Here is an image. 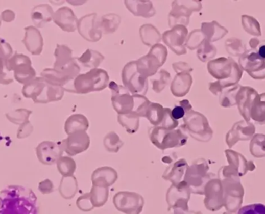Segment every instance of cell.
I'll return each instance as SVG.
<instances>
[{
    "label": "cell",
    "mask_w": 265,
    "mask_h": 214,
    "mask_svg": "<svg viewBox=\"0 0 265 214\" xmlns=\"http://www.w3.org/2000/svg\"><path fill=\"white\" fill-rule=\"evenodd\" d=\"M89 194L94 207H101L104 206L109 198V188L92 185Z\"/></svg>",
    "instance_id": "24"
},
{
    "label": "cell",
    "mask_w": 265,
    "mask_h": 214,
    "mask_svg": "<svg viewBox=\"0 0 265 214\" xmlns=\"http://www.w3.org/2000/svg\"><path fill=\"white\" fill-rule=\"evenodd\" d=\"M109 77L103 69L95 68L85 74H79L74 81L75 93L88 94L100 91L109 86Z\"/></svg>",
    "instance_id": "3"
},
{
    "label": "cell",
    "mask_w": 265,
    "mask_h": 214,
    "mask_svg": "<svg viewBox=\"0 0 265 214\" xmlns=\"http://www.w3.org/2000/svg\"><path fill=\"white\" fill-rule=\"evenodd\" d=\"M240 213H265V207L262 205H254L244 208L239 211Z\"/></svg>",
    "instance_id": "32"
},
{
    "label": "cell",
    "mask_w": 265,
    "mask_h": 214,
    "mask_svg": "<svg viewBox=\"0 0 265 214\" xmlns=\"http://www.w3.org/2000/svg\"><path fill=\"white\" fill-rule=\"evenodd\" d=\"M258 54L260 57L265 59V46H260L258 50Z\"/></svg>",
    "instance_id": "36"
},
{
    "label": "cell",
    "mask_w": 265,
    "mask_h": 214,
    "mask_svg": "<svg viewBox=\"0 0 265 214\" xmlns=\"http://www.w3.org/2000/svg\"><path fill=\"white\" fill-rule=\"evenodd\" d=\"M124 86L132 94L146 95L148 90V79L139 74L137 68V61H130L124 66L122 71Z\"/></svg>",
    "instance_id": "7"
},
{
    "label": "cell",
    "mask_w": 265,
    "mask_h": 214,
    "mask_svg": "<svg viewBox=\"0 0 265 214\" xmlns=\"http://www.w3.org/2000/svg\"><path fill=\"white\" fill-rule=\"evenodd\" d=\"M113 204L124 213H140L144 206V200L137 193L121 191L113 197Z\"/></svg>",
    "instance_id": "8"
},
{
    "label": "cell",
    "mask_w": 265,
    "mask_h": 214,
    "mask_svg": "<svg viewBox=\"0 0 265 214\" xmlns=\"http://www.w3.org/2000/svg\"><path fill=\"white\" fill-rule=\"evenodd\" d=\"M170 80V73L166 70H160L155 74V77L151 79L153 90L156 93H161L168 85Z\"/></svg>",
    "instance_id": "27"
},
{
    "label": "cell",
    "mask_w": 265,
    "mask_h": 214,
    "mask_svg": "<svg viewBox=\"0 0 265 214\" xmlns=\"http://www.w3.org/2000/svg\"><path fill=\"white\" fill-rule=\"evenodd\" d=\"M118 174L114 169L109 166H103L97 169L92 175V185L98 186H111L117 180Z\"/></svg>",
    "instance_id": "13"
},
{
    "label": "cell",
    "mask_w": 265,
    "mask_h": 214,
    "mask_svg": "<svg viewBox=\"0 0 265 214\" xmlns=\"http://www.w3.org/2000/svg\"><path fill=\"white\" fill-rule=\"evenodd\" d=\"M67 179H63V183H64V192H62V195L65 198H73L76 195V192L78 191V182L76 178L73 176H67Z\"/></svg>",
    "instance_id": "29"
},
{
    "label": "cell",
    "mask_w": 265,
    "mask_h": 214,
    "mask_svg": "<svg viewBox=\"0 0 265 214\" xmlns=\"http://www.w3.org/2000/svg\"><path fill=\"white\" fill-rule=\"evenodd\" d=\"M179 126V121L175 120L172 117V110L168 108H164V115L161 126L167 129H175Z\"/></svg>",
    "instance_id": "30"
},
{
    "label": "cell",
    "mask_w": 265,
    "mask_h": 214,
    "mask_svg": "<svg viewBox=\"0 0 265 214\" xmlns=\"http://www.w3.org/2000/svg\"><path fill=\"white\" fill-rule=\"evenodd\" d=\"M192 83L189 73H179L175 76L171 85V91L174 96L181 98L188 94Z\"/></svg>",
    "instance_id": "15"
},
{
    "label": "cell",
    "mask_w": 265,
    "mask_h": 214,
    "mask_svg": "<svg viewBox=\"0 0 265 214\" xmlns=\"http://www.w3.org/2000/svg\"><path fill=\"white\" fill-rule=\"evenodd\" d=\"M149 138L152 144L161 150L182 147L188 141V136L180 128L167 129L159 126L150 128Z\"/></svg>",
    "instance_id": "2"
},
{
    "label": "cell",
    "mask_w": 265,
    "mask_h": 214,
    "mask_svg": "<svg viewBox=\"0 0 265 214\" xmlns=\"http://www.w3.org/2000/svg\"><path fill=\"white\" fill-rule=\"evenodd\" d=\"M164 115V108L158 103H151L147 108L143 117L154 126H161Z\"/></svg>",
    "instance_id": "21"
},
{
    "label": "cell",
    "mask_w": 265,
    "mask_h": 214,
    "mask_svg": "<svg viewBox=\"0 0 265 214\" xmlns=\"http://www.w3.org/2000/svg\"><path fill=\"white\" fill-rule=\"evenodd\" d=\"M172 67H173L174 70H175L177 74L183 72L188 73L191 70V68L189 67V65H188L187 63L182 62V61L174 63Z\"/></svg>",
    "instance_id": "33"
},
{
    "label": "cell",
    "mask_w": 265,
    "mask_h": 214,
    "mask_svg": "<svg viewBox=\"0 0 265 214\" xmlns=\"http://www.w3.org/2000/svg\"><path fill=\"white\" fill-rule=\"evenodd\" d=\"M140 36L142 42L146 46H153L158 44L162 40V36L155 26L151 24H144L140 28Z\"/></svg>",
    "instance_id": "19"
},
{
    "label": "cell",
    "mask_w": 265,
    "mask_h": 214,
    "mask_svg": "<svg viewBox=\"0 0 265 214\" xmlns=\"http://www.w3.org/2000/svg\"><path fill=\"white\" fill-rule=\"evenodd\" d=\"M3 209L0 213H34L36 199L31 190L23 187L12 186L1 193Z\"/></svg>",
    "instance_id": "1"
},
{
    "label": "cell",
    "mask_w": 265,
    "mask_h": 214,
    "mask_svg": "<svg viewBox=\"0 0 265 214\" xmlns=\"http://www.w3.org/2000/svg\"><path fill=\"white\" fill-rule=\"evenodd\" d=\"M58 169L64 176H73L76 170V163L73 158L70 157H64L58 163Z\"/></svg>",
    "instance_id": "28"
},
{
    "label": "cell",
    "mask_w": 265,
    "mask_h": 214,
    "mask_svg": "<svg viewBox=\"0 0 265 214\" xmlns=\"http://www.w3.org/2000/svg\"><path fill=\"white\" fill-rule=\"evenodd\" d=\"M192 1H173L172 10L169 13L168 25L170 28L177 25L186 26L189 23V17L194 8Z\"/></svg>",
    "instance_id": "11"
},
{
    "label": "cell",
    "mask_w": 265,
    "mask_h": 214,
    "mask_svg": "<svg viewBox=\"0 0 265 214\" xmlns=\"http://www.w3.org/2000/svg\"><path fill=\"white\" fill-rule=\"evenodd\" d=\"M57 63L56 66L60 70L65 68V67L73 64L76 60L73 59V51L68 48V46H59L57 50Z\"/></svg>",
    "instance_id": "25"
},
{
    "label": "cell",
    "mask_w": 265,
    "mask_h": 214,
    "mask_svg": "<svg viewBox=\"0 0 265 214\" xmlns=\"http://www.w3.org/2000/svg\"><path fill=\"white\" fill-rule=\"evenodd\" d=\"M167 50L161 43L151 46L148 55L142 57L137 61V68L139 74L148 79L158 73V70L166 62Z\"/></svg>",
    "instance_id": "4"
},
{
    "label": "cell",
    "mask_w": 265,
    "mask_h": 214,
    "mask_svg": "<svg viewBox=\"0 0 265 214\" xmlns=\"http://www.w3.org/2000/svg\"><path fill=\"white\" fill-rule=\"evenodd\" d=\"M76 204H77L78 207L84 212H88V211L92 210L95 208L92 204V200H91L89 193H87V194L79 197L77 202H76Z\"/></svg>",
    "instance_id": "31"
},
{
    "label": "cell",
    "mask_w": 265,
    "mask_h": 214,
    "mask_svg": "<svg viewBox=\"0 0 265 214\" xmlns=\"http://www.w3.org/2000/svg\"><path fill=\"white\" fill-rule=\"evenodd\" d=\"M188 166L185 158L171 163L163 174V179L170 181L172 184L178 183L184 179Z\"/></svg>",
    "instance_id": "14"
},
{
    "label": "cell",
    "mask_w": 265,
    "mask_h": 214,
    "mask_svg": "<svg viewBox=\"0 0 265 214\" xmlns=\"http://www.w3.org/2000/svg\"><path fill=\"white\" fill-rule=\"evenodd\" d=\"M189 198L190 189L185 181L172 184L167 193L168 211L172 210L174 213H185L188 212Z\"/></svg>",
    "instance_id": "6"
},
{
    "label": "cell",
    "mask_w": 265,
    "mask_h": 214,
    "mask_svg": "<svg viewBox=\"0 0 265 214\" xmlns=\"http://www.w3.org/2000/svg\"><path fill=\"white\" fill-rule=\"evenodd\" d=\"M121 22L119 15L109 13L99 18V24L103 34H110L116 32Z\"/></svg>",
    "instance_id": "20"
},
{
    "label": "cell",
    "mask_w": 265,
    "mask_h": 214,
    "mask_svg": "<svg viewBox=\"0 0 265 214\" xmlns=\"http://www.w3.org/2000/svg\"><path fill=\"white\" fill-rule=\"evenodd\" d=\"M97 13L85 15L78 22V31L84 39L89 42H97L103 37Z\"/></svg>",
    "instance_id": "10"
},
{
    "label": "cell",
    "mask_w": 265,
    "mask_h": 214,
    "mask_svg": "<svg viewBox=\"0 0 265 214\" xmlns=\"http://www.w3.org/2000/svg\"><path fill=\"white\" fill-rule=\"evenodd\" d=\"M103 143H104L106 150L109 152H113V153L119 152V149L124 146V142L114 131L108 133L105 136Z\"/></svg>",
    "instance_id": "26"
},
{
    "label": "cell",
    "mask_w": 265,
    "mask_h": 214,
    "mask_svg": "<svg viewBox=\"0 0 265 214\" xmlns=\"http://www.w3.org/2000/svg\"><path fill=\"white\" fill-rule=\"evenodd\" d=\"M129 11L136 16L151 18L156 13L154 5L151 1H124Z\"/></svg>",
    "instance_id": "16"
},
{
    "label": "cell",
    "mask_w": 265,
    "mask_h": 214,
    "mask_svg": "<svg viewBox=\"0 0 265 214\" xmlns=\"http://www.w3.org/2000/svg\"><path fill=\"white\" fill-rule=\"evenodd\" d=\"M188 37V30L183 25H177L163 34L162 40L169 48L177 55L187 53L185 40Z\"/></svg>",
    "instance_id": "9"
},
{
    "label": "cell",
    "mask_w": 265,
    "mask_h": 214,
    "mask_svg": "<svg viewBox=\"0 0 265 214\" xmlns=\"http://www.w3.org/2000/svg\"><path fill=\"white\" fill-rule=\"evenodd\" d=\"M55 21L64 31L74 32L78 29V20L75 13L68 7L61 9L57 12Z\"/></svg>",
    "instance_id": "17"
},
{
    "label": "cell",
    "mask_w": 265,
    "mask_h": 214,
    "mask_svg": "<svg viewBox=\"0 0 265 214\" xmlns=\"http://www.w3.org/2000/svg\"><path fill=\"white\" fill-rule=\"evenodd\" d=\"M109 88L112 92V104L118 115H125L135 112L137 104V94H132L124 86L116 82H109Z\"/></svg>",
    "instance_id": "5"
},
{
    "label": "cell",
    "mask_w": 265,
    "mask_h": 214,
    "mask_svg": "<svg viewBox=\"0 0 265 214\" xmlns=\"http://www.w3.org/2000/svg\"><path fill=\"white\" fill-rule=\"evenodd\" d=\"M89 146L90 137L85 131L71 133L64 143L66 152L71 156L85 152Z\"/></svg>",
    "instance_id": "12"
},
{
    "label": "cell",
    "mask_w": 265,
    "mask_h": 214,
    "mask_svg": "<svg viewBox=\"0 0 265 214\" xmlns=\"http://www.w3.org/2000/svg\"><path fill=\"white\" fill-rule=\"evenodd\" d=\"M89 128L88 118L82 114H75L68 118L65 123V131L70 135L76 131H85Z\"/></svg>",
    "instance_id": "18"
},
{
    "label": "cell",
    "mask_w": 265,
    "mask_h": 214,
    "mask_svg": "<svg viewBox=\"0 0 265 214\" xmlns=\"http://www.w3.org/2000/svg\"><path fill=\"white\" fill-rule=\"evenodd\" d=\"M140 117L135 112H130L125 115H118V122L130 134H134L140 127Z\"/></svg>",
    "instance_id": "23"
},
{
    "label": "cell",
    "mask_w": 265,
    "mask_h": 214,
    "mask_svg": "<svg viewBox=\"0 0 265 214\" xmlns=\"http://www.w3.org/2000/svg\"><path fill=\"white\" fill-rule=\"evenodd\" d=\"M186 112L182 106H175L172 110V115L175 120H179L185 117Z\"/></svg>",
    "instance_id": "34"
},
{
    "label": "cell",
    "mask_w": 265,
    "mask_h": 214,
    "mask_svg": "<svg viewBox=\"0 0 265 214\" xmlns=\"http://www.w3.org/2000/svg\"><path fill=\"white\" fill-rule=\"evenodd\" d=\"M180 106H182V107L185 109L186 113L191 110V104H190L189 101H188V100H183V101H181Z\"/></svg>",
    "instance_id": "35"
},
{
    "label": "cell",
    "mask_w": 265,
    "mask_h": 214,
    "mask_svg": "<svg viewBox=\"0 0 265 214\" xmlns=\"http://www.w3.org/2000/svg\"><path fill=\"white\" fill-rule=\"evenodd\" d=\"M78 61L84 67L92 69L98 68L99 66L104 61V56L97 50L88 49L78 58Z\"/></svg>",
    "instance_id": "22"
}]
</instances>
